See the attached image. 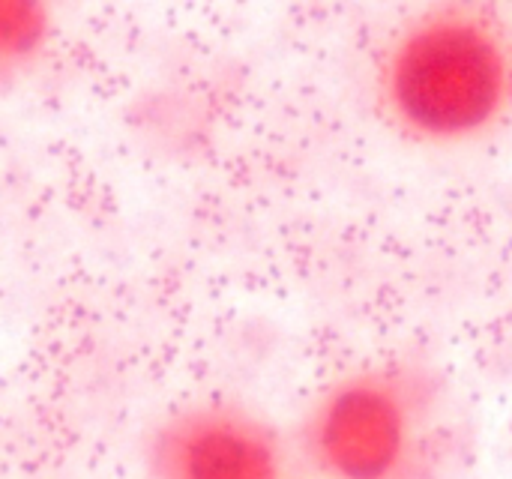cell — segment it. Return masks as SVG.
<instances>
[{
  "label": "cell",
  "instance_id": "obj_3",
  "mask_svg": "<svg viewBox=\"0 0 512 479\" xmlns=\"http://www.w3.org/2000/svg\"><path fill=\"white\" fill-rule=\"evenodd\" d=\"M147 479H285L276 426L237 399H195L168 411L144 441Z\"/></svg>",
  "mask_w": 512,
  "mask_h": 479
},
{
  "label": "cell",
  "instance_id": "obj_2",
  "mask_svg": "<svg viewBox=\"0 0 512 479\" xmlns=\"http://www.w3.org/2000/svg\"><path fill=\"white\" fill-rule=\"evenodd\" d=\"M297 438L324 479H456L465 462L456 396L417 357L372 360L327 381Z\"/></svg>",
  "mask_w": 512,
  "mask_h": 479
},
{
  "label": "cell",
  "instance_id": "obj_4",
  "mask_svg": "<svg viewBox=\"0 0 512 479\" xmlns=\"http://www.w3.org/2000/svg\"><path fill=\"white\" fill-rule=\"evenodd\" d=\"M51 9L36 0H0V93L21 81L48 51Z\"/></svg>",
  "mask_w": 512,
  "mask_h": 479
},
{
  "label": "cell",
  "instance_id": "obj_1",
  "mask_svg": "<svg viewBox=\"0 0 512 479\" xmlns=\"http://www.w3.org/2000/svg\"><path fill=\"white\" fill-rule=\"evenodd\" d=\"M369 105L417 150H465L512 123V15L438 0L399 18L372 54Z\"/></svg>",
  "mask_w": 512,
  "mask_h": 479
}]
</instances>
